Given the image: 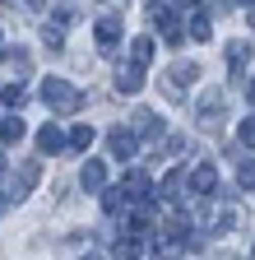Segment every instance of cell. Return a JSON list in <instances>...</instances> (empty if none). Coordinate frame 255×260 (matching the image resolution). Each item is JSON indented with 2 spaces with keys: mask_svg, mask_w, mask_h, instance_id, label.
<instances>
[{
  "mask_svg": "<svg viewBox=\"0 0 255 260\" xmlns=\"http://www.w3.org/2000/svg\"><path fill=\"white\" fill-rule=\"evenodd\" d=\"M200 79V65L195 60H176L172 65V84H195Z\"/></svg>",
  "mask_w": 255,
  "mask_h": 260,
  "instance_id": "16",
  "label": "cell"
},
{
  "mask_svg": "<svg viewBox=\"0 0 255 260\" xmlns=\"http://www.w3.org/2000/svg\"><path fill=\"white\" fill-rule=\"evenodd\" d=\"M60 149H70V135H65L56 121H47V125L38 130V153H60Z\"/></svg>",
  "mask_w": 255,
  "mask_h": 260,
  "instance_id": "3",
  "label": "cell"
},
{
  "mask_svg": "<svg viewBox=\"0 0 255 260\" xmlns=\"http://www.w3.org/2000/svg\"><path fill=\"white\" fill-rule=\"evenodd\" d=\"M237 140H241L246 149H255V116H246V121L237 125Z\"/></svg>",
  "mask_w": 255,
  "mask_h": 260,
  "instance_id": "24",
  "label": "cell"
},
{
  "mask_svg": "<svg viewBox=\"0 0 255 260\" xmlns=\"http://www.w3.org/2000/svg\"><path fill=\"white\" fill-rule=\"evenodd\" d=\"M93 140H98V130H93V125H75V130H70V149H75V153H88Z\"/></svg>",
  "mask_w": 255,
  "mask_h": 260,
  "instance_id": "13",
  "label": "cell"
},
{
  "mask_svg": "<svg viewBox=\"0 0 255 260\" xmlns=\"http://www.w3.org/2000/svg\"><path fill=\"white\" fill-rule=\"evenodd\" d=\"M93 38H98V47H116V38H121V19H98V28H93Z\"/></svg>",
  "mask_w": 255,
  "mask_h": 260,
  "instance_id": "10",
  "label": "cell"
},
{
  "mask_svg": "<svg viewBox=\"0 0 255 260\" xmlns=\"http://www.w3.org/2000/svg\"><path fill=\"white\" fill-rule=\"evenodd\" d=\"M42 42H47L51 51H60V47H65V23H60V19L47 23V28H42Z\"/></svg>",
  "mask_w": 255,
  "mask_h": 260,
  "instance_id": "18",
  "label": "cell"
},
{
  "mask_svg": "<svg viewBox=\"0 0 255 260\" xmlns=\"http://www.w3.org/2000/svg\"><path fill=\"white\" fill-rule=\"evenodd\" d=\"M5 5L19 10V14H33V10H38V0H5Z\"/></svg>",
  "mask_w": 255,
  "mask_h": 260,
  "instance_id": "25",
  "label": "cell"
},
{
  "mask_svg": "<svg viewBox=\"0 0 255 260\" xmlns=\"http://www.w3.org/2000/svg\"><path fill=\"white\" fill-rule=\"evenodd\" d=\"M42 103H47L51 116H70V112L84 107V93L70 79H42Z\"/></svg>",
  "mask_w": 255,
  "mask_h": 260,
  "instance_id": "1",
  "label": "cell"
},
{
  "mask_svg": "<svg viewBox=\"0 0 255 260\" xmlns=\"http://www.w3.org/2000/svg\"><path fill=\"white\" fill-rule=\"evenodd\" d=\"M84 260H102V255H84Z\"/></svg>",
  "mask_w": 255,
  "mask_h": 260,
  "instance_id": "28",
  "label": "cell"
},
{
  "mask_svg": "<svg viewBox=\"0 0 255 260\" xmlns=\"http://www.w3.org/2000/svg\"><path fill=\"white\" fill-rule=\"evenodd\" d=\"M186 149V135H176V130H172V135H163V140H158V158H176Z\"/></svg>",
  "mask_w": 255,
  "mask_h": 260,
  "instance_id": "17",
  "label": "cell"
},
{
  "mask_svg": "<svg viewBox=\"0 0 255 260\" xmlns=\"http://www.w3.org/2000/svg\"><path fill=\"white\" fill-rule=\"evenodd\" d=\"M237 186L241 190H255V158H241L237 162Z\"/></svg>",
  "mask_w": 255,
  "mask_h": 260,
  "instance_id": "20",
  "label": "cell"
},
{
  "mask_svg": "<svg viewBox=\"0 0 255 260\" xmlns=\"http://www.w3.org/2000/svg\"><path fill=\"white\" fill-rule=\"evenodd\" d=\"M102 209H107V214H125V209H130V195H125L121 186H116V190H102Z\"/></svg>",
  "mask_w": 255,
  "mask_h": 260,
  "instance_id": "15",
  "label": "cell"
},
{
  "mask_svg": "<svg viewBox=\"0 0 255 260\" xmlns=\"http://www.w3.org/2000/svg\"><path fill=\"white\" fill-rule=\"evenodd\" d=\"M23 135H28V125L19 116H5V121H0V144H19Z\"/></svg>",
  "mask_w": 255,
  "mask_h": 260,
  "instance_id": "12",
  "label": "cell"
},
{
  "mask_svg": "<svg viewBox=\"0 0 255 260\" xmlns=\"http://www.w3.org/2000/svg\"><path fill=\"white\" fill-rule=\"evenodd\" d=\"M153 255H158V260H181V255H186V242H181V237H158Z\"/></svg>",
  "mask_w": 255,
  "mask_h": 260,
  "instance_id": "11",
  "label": "cell"
},
{
  "mask_svg": "<svg viewBox=\"0 0 255 260\" xmlns=\"http://www.w3.org/2000/svg\"><path fill=\"white\" fill-rule=\"evenodd\" d=\"M241 5H255V0H241Z\"/></svg>",
  "mask_w": 255,
  "mask_h": 260,
  "instance_id": "29",
  "label": "cell"
},
{
  "mask_svg": "<svg viewBox=\"0 0 255 260\" xmlns=\"http://www.w3.org/2000/svg\"><path fill=\"white\" fill-rule=\"evenodd\" d=\"M186 32H190V38H200V42H209V38H213V28H209V19H204V14H190Z\"/></svg>",
  "mask_w": 255,
  "mask_h": 260,
  "instance_id": "21",
  "label": "cell"
},
{
  "mask_svg": "<svg viewBox=\"0 0 255 260\" xmlns=\"http://www.w3.org/2000/svg\"><path fill=\"white\" fill-rule=\"evenodd\" d=\"M223 260H237V255H223Z\"/></svg>",
  "mask_w": 255,
  "mask_h": 260,
  "instance_id": "30",
  "label": "cell"
},
{
  "mask_svg": "<svg viewBox=\"0 0 255 260\" xmlns=\"http://www.w3.org/2000/svg\"><path fill=\"white\" fill-rule=\"evenodd\" d=\"M246 98H250V103H255V84H250V88H246Z\"/></svg>",
  "mask_w": 255,
  "mask_h": 260,
  "instance_id": "26",
  "label": "cell"
},
{
  "mask_svg": "<svg viewBox=\"0 0 255 260\" xmlns=\"http://www.w3.org/2000/svg\"><path fill=\"white\" fill-rule=\"evenodd\" d=\"M250 42H228V65H232V70H246V65H250Z\"/></svg>",
  "mask_w": 255,
  "mask_h": 260,
  "instance_id": "14",
  "label": "cell"
},
{
  "mask_svg": "<svg viewBox=\"0 0 255 260\" xmlns=\"http://www.w3.org/2000/svg\"><path fill=\"white\" fill-rule=\"evenodd\" d=\"M130 60H135V65H149V60H153V42H149V38H135V42H130Z\"/></svg>",
  "mask_w": 255,
  "mask_h": 260,
  "instance_id": "22",
  "label": "cell"
},
{
  "mask_svg": "<svg viewBox=\"0 0 255 260\" xmlns=\"http://www.w3.org/2000/svg\"><path fill=\"white\" fill-rule=\"evenodd\" d=\"M250 28H255V14H250Z\"/></svg>",
  "mask_w": 255,
  "mask_h": 260,
  "instance_id": "31",
  "label": "cell"
},
{
  "mask_svg": "<svg viewBox=\"0 0 255 260\" xmlns=\"http://www.w3.org/2000/svg\"><path fill=\"white\" fill-rule=\"evenodd\" d=\"M250 260H255V251H250Z\"/></svg>",
  "mask_w": 255,
  "mask_h": 260,
  "instance_id": "32",
  "label": "cell"
},
{
  "mask_svg": "<svg viewBox=\"0 0 255 260\" xmlns=\"http://www.w3.org/2000/svg\"><path fill=\"white\" fill-rule=\"evenodd\" d=\"M181 5H200V0H181Z\"/></svg>",
  "mask_w": 255,
  "mask_h": 260,
  "instance_id": "27",
  "label": "cell"
},
{
  "mask_svg": "<svg viewBox=\"0 0 255 260\" xmlns=\"http://www.w3.org/2000/svg\"><path fill=\"white\" fill-rule=\"evenodd\" d=\"M139 84H144V65H121V70H116V88L121 93H139Z\"/></svg>",
  "mask_w": 255,
  "mask_h": 260,
  "instance_id": "8",
  "label": "cell"
},
{
  "mask_svg": "<svg viewBox=\"0 0 255 260\" xmlns=\"http://www.w3.org/2000/svg\"><path fill=\"white\" fill-rule=\"evenodd\" d=\"M0 98H5V107H14V112H19L23 103H28V93H23V84H5V88H0Z\"/></svg>",
  "mask_w": 255,
  "mask_h": 260,
  "instance_id": "23",
  "label": "cell"
},
{
  "mask_svg": "<svg viewBox=\"0 0 255 260\" xmlns=\"http://www.w3.org/2000/svg\"><path fill=\"white\" fill-rule=\"evenodd\" d=\"M38 177H42V162H38V158H33V162H19V177L10 181L5 200H10V205H14V200H23V195H28V190L38 186Z\"/></svg>",
  "mask_w": 255,
  "mask_h": 260,
  "instance_id": "2",
  "label": "cell"
},
{
  "mask_svg": "<svg viewBox=\"0 0 255 260\" xmlns=\"http://www.w3.org/2000/svg\"><path fill=\"white\" fill-rule=\"evenodd\" d=\"M121 190L130 195V200H149V177H144L139 168H130V172H125V181H121Z\"/></svg>",
  "mask_w": 255,
  "mask_h": 260,
  "instance_id": "9",
  "label": "cell"
},
{
  "mask_svg": "<svg viewBox=\"0 0 255 260\" xmlns=\"http://www.w3.org/2000/svg\"><path fill=\"white\" fill-rule=\"evenodd\" d=\"M107 149H112V158H135V149H139V135H135V130H112V135H107Z\"/></svg>",
  "mask_w": 255,
  "mask_h": 260,
  "instance_id": "4",
  "label": "cell"
},
{
  "mask_svg": "<svg viewBox=\"0 0 255 260\" xmlns=\"http://www.w3.org/2000/svg\"><path fill=\"white\" fill-rule=\"evenodd\" d=\"M186 181H190V190H195V195H209V190L218 186V172H213V162H200Z\"/></svg>",
  "mask_w": 255,
  "mask_h": 260,
  "instance_id": "7",
  "label": "cell"
},
{
  "mask_svg": "<svg viewBox=\"0 0 255 260\" xmlns=\"http://www.w3.org/2000/svg\"><path fill=\"white\" fill-rule=\"evenodd\" d=\"M79 186H84V190H107V162L88 158L84 168H79Z\"/></svg>",
  "mask_w": 255,
  "mask_h": 260,
  "instance_id": "5",
  "label": "cell"
},
{
  "mask_svg": "<svg viewBox=\"0 0 255 260\" xmlns=\"http://www.w3.org/2000/svg\"><path fill=\"white\" fill-rule=\"evenodd\" d=\"M130 125H135V135H139V140H158V135H163V130H167V125H163V121H158V116H153L149 107H139Z\"/></svg>",
  "mask_w": 255,
  "mask_h": 260,
  "instance_id": "6",
  "label": "cell"
},
{
  "mask_svg": "<svg viewBox=\"0 0 255 260\" xmlns=\"http://www.w3.org/2000/svg\"><path fill=\"white\" fill-rule=\"evenodd\" d=\"M116 260H139V237H135V233H125V237L116 242Z\"/></svg>",
  "mask_w": 255,
  "mask_h": 260,
  "instance_id": "19",
  "label": "cell"
}]
</instances>
